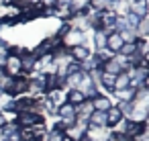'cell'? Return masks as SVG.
Segmentation results:
<instances>
[{
	"label": "cell",
	"mask_w": 149,
	"mask_h": 141,
	"mask_svg": "<svg viewBox=\"0 0 149 141\" xmlns=\"http://www.w3.org/2000/svg\"><path fill=\"white\" fill-rule=\"evenodd\" d=\"M2 72H4V76L19 78L23 74V70H21V57L19 55H13V53H6L4 64H2Z\"/></svg>",
	"instance_id": "1"
},
{
	"label": "cell",
	"mask_w": 149,
	"mask_h": 141,
	"mask_svg": "<svg viewBox=\"0 0 149 141\" xmlns=\"http://www.w3.org/2000/svg\"><path fill=\"white\" fill-rule=\"evenodd\" d=\"M15 123H17L19 127H33V125H37V123H45V119H43L41 114L29 110V112H17V114H15Z\"/></svg>",
	"instance_id": "2"
},
{
	"label": "cell",
	"mask_w": 149,
	"mask_h": 141,
	"mask_svg": "<svg viewBox=\"0 0 149 141\" xmlns=\"http://www.w3.org/2000/svg\"><path fill=\"white\" fill-rule=\"evenodd\" d=\"M110 129L108 127H88L86 129V141H110Z\"/></svg>",
	"instance_id": "3"
},
{
	"label": "cell",
	"mask_w": 149,
	"mask_h": 141,
	"mask_svg": "<svg viewBox=\"0 0 149 141\" xmlns=\"http://www.w3.org/2000/svg\"><path fill=\"white\" fill-rule=\"evenodd\" d=\"M84 41H86V35H84L82 31H78V29H72V31L61 39V45H63L65 49H70V47H76V45H84Z\"/></svg>",
	"instance_id": "4"
},
{
	"label": "cell",
	"mask_w": 149,
	"mask_h": 141,
	"mask_svg": "<svg viewBox=\"0 0 149 141\" xmlns=\"http://www.w3.org/2000/svg\"><path fill=\"white\" fill-rule=\"evenodd\" d=\"M37 64H39V59L31 53V49H27L23 55H21V70H23V74H33V72H37Z\"/></svg>",
	"instance_id": "5"
},
{
	"label": "cell",
	"mask_w": 149,
	"mask_h": 141,
	"mask_svg": "<svg viewBox=\"0 0 149 141\" xmlns=\"http://www.w3.org/2000/svg\"><path fill=\"white\" fill-rule=\"evenodd\" d=\"M141 133H147V121L145 123H135V121H127V127H125V137L129 141H133L135 137H139Z\"/></svg>",
	"instance_id": "6"
},
{
	"label": "cell",
	"mask_w": 149,
	"mask_h": 141,
	"mask_svg": "<svg viewBox=\"0 0 149 141\" xmlns=\"http://www.w3.org/2000/svg\"><path fill=\"white\" fill-rule=\"evenodd\" d=\"M68 53H70L72 61H76V64H82V61H86V59L92 55V51H90L86 45H76V47H70V49H68Z\"/></svg>",
	"instance_id": "7"
},
{
	"label": "cell",
	"mask_w": 149,
	"mask_h": 141,
	"mask_svg": "<svg viewBox=\"0 0 149 141\" xmlns=\"http://www.w3.org/2000/svg\"><path fill=\"white\" fill-rule=\"evenodd\" d=\"M112 104H114V102H112V96H108V94H98L96 98H92L94 110H100V112H106Z\"/></svg>",
	"instance_id": "8"
},
{
	"label": "cell",
	"mask_w": 149,
	"mask_h": 141,
	"mask_svg": "<svg viewBox=\"0 0 149 141\" xmlns=\"http://www.w3.org/2000/svg\"><path fill=\"white\" fill-rule=\"evenodd\" d=\"M94 112V106H92V100H84L80 106H76V119L78 121H86L90 119V114Z\"/></svg>",
	"instance_id": "9"
},
{
	"label": "cell",
	"mask_w": 149,
	"mask_h": 141,
	"mask_svg": "<svg viewBox=\"0 0 149 141\" xmlns=\"http://www.w3.org/2000/svg\"><path fill=\"white\" fill-rule=\"evenodd\" d=\"M129 13L137 15L139 19H145V17H149L147 0H137V2H129Z\"/></svg>",
	"instance_id": "10"
},
{
	"label": "cell",
	"mask_w": 149,
	"mask_h": 141,
	"mask_svg": "<svg viewBox=\"0 0 149 141\" xmlns=\"http://www.w3.org/2000/svg\"><path fill=\"white\" fill-rule=\"evenodd\" d=\"M120 47H123V39L118 37V33L106 35V49H108L112 55H116V53L120 51Z\"/></svg>",
	"instance_id": "11"
},
{
	"label": "cell",
	"mask_w": 149,
	"mask_h": 141,
	"mask_svg": "<svg viewBox=\"0 0 149 141\" xmlns=\"http://www.w3.org/2000/svg\"><path fill=\"white\" fill-rule=\"evenodd\" d=\"M106 49V33L102 31H92V53Z\"/></svg>",
	"instance_id": "12"
},
{
	"label": "cell",
	"mask_w": 149,
	"mask_h": 141,
	"mask_svg": "<svg viewBox=\"0 0 149 141\" xmlns=\"http://www.w3.org/2000/svg\"><path fill=\"white\" fill-rule=\"evenodd\" d=\"M84 100H86V98H84V94H82L80 90H76V88L65 90V102H68V104H72V106H80Z\"/></svg>",
	"instance_id": "13"
},
{
	"label": "cell",
	"mask_w": 149,
	"mask_h": 141,
	"mask_svg": "<svg viewBox=\"0 0 149 141\" xmlns=\"http://www.w3.org/2000/svg\"><path fill=\"white\" fill-rule=\"evenodd\" d=\"M123 119H125V117H123V112L118 110V106H116V104H112V106L106 110V123H108V129H110V127H114V125H116L118 121H123Z\"/></svg>",
	"instance_id": "14"
},
{
	"label": "cell",
	"mask_w": 149,
	"mask_h": 141,
	"mask_svg": "<svg viewBox=\"0 0 149 141\" xmlns=\"http://www.w3.org/2000/svg\"><path fill=\"white\" fill-rule=\"evenodd\" d=\"M100 72H104V74H112V76H116V74H120L123 72V68L118 66V61L114 59V55L108 59V61H104L102 66H100Z\"/></svg>",
	"instance_id": "15"
},
{
	"label": "cell",
	"mask_w": 149,
	"mask_h": 141,
	"mask_svg": "<svg viewBox=\"0 0 149 141\" xmlns=\"http://www.w3.org/2000/svg\"><path fill=\"white\" fill-rule=\"evenodd\" d=\"M88 127H108L106 123V112H100V110H94L88 119Z\"/></svg>",
	"instance_id": "16"
},
{
	"label": "cell",
	"mask_w": 149,
	"mask_h": 141,
	"mask_svg": "<svg viewBox=\"0 0 149 141\" xmlns=\"http://www.w3.org/2000/svg\"><path fill=\"white\" fill-rule=\"evenodd\" d=\"M53 17L59 19V21H70V19H72L70 4H55V6H53Z\"/></svg>",
	"instance_id": "17"
},
{
	"label": "cell",
	"mask_w": 149,
	"mask_h": 141,
	"mask_svg": "<svg viewBox=\"0 0 149 141\" xmlns=\"http://www.w3.org/2000/svg\"><path fill=\"white\" fill-rule=\"evenodd\" d=\"M125 88H131V78L127 72H120L114 76V88L112 90H125Z\"/></svg>",
	"instance_id": "18"
},
{
	"label": "cell",
	"mask_w": 149,
	"mask_h": 141,
	"mask_svg": "<svg viewBox=\"0 0 149 141\" xmlns=\"http://www.w3.org/2000/svg\"><path fill=\"white\" fill-rule=\"evenodd\" d=\"M135 35H137V39H147L149 37V17L139 21V25L135 29Z\"/></svg>",
	"instance_id": "19"
},
{
	"label": "cell",
	"mask_w": 149,
	"mask_h": 141,
	"mask_svg": "<svg viewBox=\"0 0 149 141\" xmlns=\"http://www.w3.org/2000/svg\"><path fill=\"white\" fill-rule=\"evenodd\" d=\"M63 131H59V129H49L47 133H45V137H43V141H63Z\"/></svg>",
	"instance_id": "20"
},
{
	"label": "cell",
	"mask_w": 149,
	"mask_h": 141,
	"mask_svg": "<svg viewBox=\"0 0 149 141\" xmlns=\"http://www.w3.org/2000/svg\"><path fill=\"white\" fill-rule=\"evenodd\" d=\"M118 37L123 39V43H135V41H137V35H135V31H131V29L118 31Z\"/></svg>",
	"instance_id": "21"
},
{
	"label": "cell",
	"mask_w": 149,
	"mask_h": 141,
	"mask_svg": "<svg viewBox=\"0 0 149 141\" xmlns=\"http://www.w3.org/2000/svg\"><path fill=\"white\" fill-rule=\"evenodd\" d=\"M137 51V45L135 43H123V47H120V51L116 53V55H123V57H131L133 53Z\"/></svg>",
	"instance_id": "22"
},
{
	"label": "cell",
	"mask_w": 149,
	"mask_h": 141,
	"mask_svg": "<svg viewBox=\"0 0 149 141\" xmlns=\"http://www.w3.org/2000/svg\"><path fill=\"white\" fill-rule=\"evenodd\" d=\"M70 31H72V25H70V21H61L59 29H57V31H55L53 35H55V37H59V39H63V37H65V35H68Z\"/></svg>",
	"instance_id": "23"
},
{
	"label": "cell",
	"mask_w": 149,
	"mask_h": 141,
	"mask_svg": "<svg viewBox=\"0 0 149 141\" xmlns=\"http://www.w3.org/2000/svg\"><path fill=\"white\" fill-rule=\"evenodd\" d=\"M8 121H6V117H4V112H0V131H2V127L6 125Z\"/></svg>",
	"instance_id": "24"
},
{
	"label": "cell",
	"mask_w": 149,
	"mask_h": 141,
	"mask_svg": "<svg viewBox=\"0 0 149 141\" xmlns=\"http://www.w3.org/2000/svg\"><path fill=\"white\" fill-rule=\"evenodd\" d=\"M2 78H4V72H2V68H0V82H2Z\"/></svg>",
	"instance_id": "25"
},
{
	"label": "cell",
	"mask_w": 149,
	"mask_h": 141,
	"mask_svg": "<svg viewBox=\"0 0 149 141\" xmlns=\"http://www.w3.org/2000/svg\"><path fill=\"white\" fill-rule=\"evenodd\" d=\"M2 94H4V90H2V88H0V96H2Z\"/></svg>",
	"instance_id": "26"
}]
</instances>
